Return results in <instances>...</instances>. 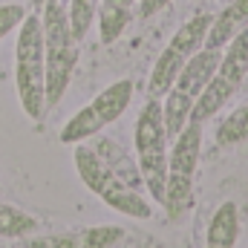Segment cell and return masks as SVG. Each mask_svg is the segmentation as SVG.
<instances>
[{
  "label": "cell",
  "instance_id": "6da1fadb",
  "mask_svg": "<svg viewBox=\"0 0 248 248\" xmlns=\"http://www.w3.org/2000/svg\"><path fill=\"white\" fill-rule=\"evenodd\" d=\"M15 87L23 113L41 122L46 113V61H44V23L41 15H26L17 26L15 44Z\"/></svg>",
  "mask_w": 248,
  "mask_h": 248
},
{
  "label": "cell",
  "instance_id": "7a4b0ae2",
  "mask_svg": "<svg viewBox=\"0 0 248 248\" xmlns=\"http://www.w3.org/2000/svg\"><path fill=\"white\" fill-rule=\"evenodd\" d=\"M44 23V61H46V110L63 98L75 63H78V41L69 29V15L63 0H46L41 6Z\"/></svg>",
  "mask_w": 248,
  "mask_h": 248
},
{
  "label": "cell",
  "instance_id": "3957f363",
  "mask_svg": "<svg viewBox=\"0 0 248 248\" xmlns=\"http://www.w3.org/2000/svg\"><path fill=\"white\" fill-rule=\"evenodd\" d=\"M75 170H78L81 182L113 211H119L124 217H133V219H150L153 217V205L144 199V193L136 190L133 185H127L101 159V153L90 141L75 144Z\"/></svg>",
  "mask_w": 248,
  "mask_h": 248
},
{
  "label": "cell",
  "instance_id": "277c9868",
  "mask_svg": "<svg viewBox=\"0 0 248 248\" xmlns=\"http://www.w3.org/2000/svg\"><path fill=\"white\" fill-rule=\"evenodd\" d=\"M168 130H165V116H162V101L159 98H147L139 119H136V133H133V144H136V165L139 173L144 179L147 193L162 205L165 202V179H168Z\"/></svg>",
  "mask_w": 248,
  "mask_h": 248
},
{
  "label": "cell",
  "instance_id": "5b68a950",
  "mask_svg": "<svg viewBox=\"0 0 248 248\" xmlns=\"http://www.w3.org/2000/svg\"><path fill=\"white\" fill-rule=\"evenodd\" d=\"M222 58V49H199L190 61L182 66V72L176 75V81L170 84V90L165 93V101H162V116H165V130H168V139H176L182 133V127L190 119V110L193 104L199 101L202 90L208 87L211 75L217 72Z\"/></svg>",
  "mask_w": 248,
  "mask_h": 248
},
{
  "label": "cell",
  "instance_id": "8992f818",
  "mask_svg": "<svg viewBox=\"0 0 248 248\" xmlns=\"http://www.w3.org/2000/svg\"><path fill=\"white\" fill-rule=\"evenodd\" d=\"M222 49H225V52H222V58H219V66H217V72L211 75L208 87L202 90L199 101L193 104L187 122L205 127V124L211 122V119L237 95L240 84L246 81V75H248V29L240 32V35H237L228 46H222Z\"/></svg>",
  "mask_w": 248,
  "mask_h": 248
},
{
  "label": "cell",
  "instance_id": "52a82bcc",
  "mask_svg": "<svg viewBox=\"0 0 248 248\" xmlns=\"http://www.w3.org/2000/svg\"><path fill=\"white\" fill-rule=\"evenodd\" d=\"M202 153V124L187 122L182 133L173 139V147L168 153V179H165V202L170 219H179L190 208L193 199V176Z\"/></svg>",
  "mask_w": 248,
  "mask_h": 248
},
{
  "label": "cell",
  "instance_id": "ba28073f",
  "mask_svg": "<svg viewBox=\"0 0 248 248\" xmlns=\"http://www.w3.org/2000/svg\"><path fill=\"white\" fill-rule=\"evenodd\" d=\"M133 101V81L122 78L110 87H104L87 107H81L61 130L63 144H78L87 139H95L104 127H110L113 122H119L124 116V110Z\"/></svg>",
  "mask_w": 248,
  "mask_h": 248
},
{
  "label": "cell",
  "instance_id": "9c48e42d",
  "mask_svg": "<svg viewBox=\"0 0 248 248\" xmlns=\"http://www.w3.org/2000/svg\"><path fill=\"white\" fill-rule=\"evenodd\" d=\"M211 20H214L211 15H196L187 23H182V29L170 38V44L162 49L159 61L153 63V72H150V81H147V95L150 98H165V93L170 90V84L176 81L182 66L205 46Z\"/></svg>",
  "mask_w": 248,
  "mask_h": 248
},
{
  "label": "cell",
  "instance_id": "30bf717a",
  "mask_svg": "<svg viewBox=\"0 0 248 248\" xmlns=\"http://www.w3.org/2000/svg\"><path fill=\"white\" fill-rule=\"evenodd\" d=\"M124 237V228L119 225H95V228H78L63 234H44L29 237L26 248H113Z\"/></svg>",
  "mask_w": 248,
  "mask_h": 248
},
{
  "label": "cell",
  "instance_id": "8fae6325",
  "mask_svg": "<svg viewBox=\"0 0 248 248\" xmlns=\"http://www.w3.org/2000/svg\"><path fill=\"white\" fill-rule=\"evenodd\" d=\"M246 29H248V0H234L211 20L205 49H222Z\"/></svg>",
  "mask_w": 248,
  "mask_h": 248
},
{
  "label": "cell",
  "instance_id": "7c38bea8",
  "mask_svg": "<svg viewBox=\"0 0 248 248\" xmlns=\"http://www.w3.org/2000/svg\"><path fill=\"white\" fill-rule=\"evenodd\" d=\"M240 240V211L234 202H222L205 231V248H237Z\"/></svg>",
  "mask_w": 248,
  "mask_h": 248
},
{
  "label": "cell",
  "instance_id": "4fadbf2b",
  "mask_svg": "<svg viewBox=\"0 0 248 248\" xmlns=\"http://www.w3.org/2000/svg\"><path fill=\"white\" fill-rule=\"evenodd\" d=\"M133 3L136 0H98V32L101 44H116L124 35V29L133 20Z\"/></svg>",
  "mask_w": 248,
  "mask_h": 248
},
{
  "label": "cell",
  "instance_id": "5bb4252c",
  "mask_svg": "<svg viewBox=\"0 0 248 248\" xmlns=\"http://www.w3.org/2000/svg\"><path fill=\"white\" fill-rule=\"evenodd\" d=\"M38 231V219L9 202H0V237L9 240H26Z\"/></svg>",
  "mask_w": 248,
  "mask_h": 248
},
{
  "label": "cell",
  "instance_id": "9a60e30c",
  "mask_svg": "<svg viewBox=\"0 0 248 248\" xmlns=\"http://www.w3.org/2000/svg\"><path fill=\"white\" fill-rule=\"evenodd\" d=\"M214 139H217L219 147H231V144L248 141V104L237 107L234 113H228V116L219 122Z\"/></svg>",
  "mask_w": 248,
  "mask_h": 248
},
{
  "label": "cell",
  "instance_id": "2e32d148",
  "mask_svg": "<svg viewBox=\"0 0 248 248\" xmlns=\"http://www.w3.org/2000/svg\"><path fill=\"white\" fill-rule=\"evenodd\" d=\"M95 12H98V0H69L66 15H69V29L75 35V41H84L90 35Z\"/></svg>",
  "mask_w": 248,
  "mask_h": 248
},
{
  "label": "cell",
  "instance_id": "e0dca14e",
  "mask_svg": "<svg viewBox=\"0 0 248 248\" xmlns=\"http://www.w3.org/2000/svg\"><path fill=\"white\" fill-rule=\"evenodd\" d=\"M23 17H26V9H23V6H17V3L0 6V41H3L9 32H15V29L23 23Z\"/></svg>",
  "mask_w": 248,
  "mask_h": 248
},
{
  "label": "cell",
  "instance_id": "ac0fdd59",
  "mask_svg": "<svg viewBox=\"0 0 248 248\" xmlns=\"http://www.w3.org/2000/svg\"><path fill=\"white\" fill-rule=\"evenodd\" d=\"M168 3H170V0H139V15H141V17H150V15H156V12H162Z\"/></svg>",
  "mask_w": 248,
  "mask_h": 248
},
{
  "label": "cell",
  "instance_id": "d6986e66",
  "mask_svg": "<svg viewBox=\"0 0 248 248\" xmlns=\"http://www.w3.org/2000/svg\"><path fill=\"white\" fill-rule=\"evenodd\" d=\"M44 3H46V0H32V6H38V9H41Z\"/></svg>",
  "mask_w": 248,
  "mask_h": 248
}]
</instances>
